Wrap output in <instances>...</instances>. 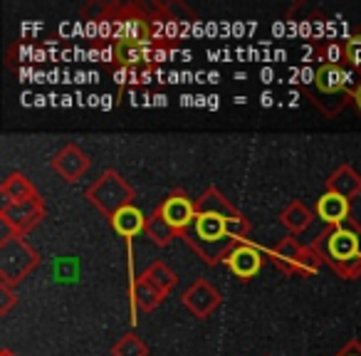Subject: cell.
Wrapping results in <instances>:
<instances>
[{"label":"cell","instance_id":"cell-1","mask_svg":"<svg viewBox=\"0 0 361 356\" xmlns=\"http://www.w3.org/2000/svg\"><path fill=\"white\" fill-rule=\"evenodd\" d=\"M312 247L319 252L322 260H326L334 270H339L344 262L361 257V226L341 223V226L326 228Z\"/></svg>","mask_w":361,"mask_h":356},{"label":"cell","instance_id":"cell-2","mask_svg":"<svg viewBox=\"0 0 361 356\" xmlns=\"http://www.w3.org/2000/svg\"><path fill=\"white\" fill-rule=\"evenodd\" d=\"M87 198H90L102 213L114 218V213H119L121 208L131 206L134 191H131V186L116 173V171H106L99 181H94L90 188H87Z\"/></svg>","mask_w":361,"mask_h":356},{"label":"cell","instance_id":"cell-3","mask_svg":"<svg viewBox=\"0 0 361 356\" xmlns=\"http://www.w3.org/2000/svg\"><path fill=\"white\" fill-rule=\"evenodd\" d=\"M35 265V250L27 247L20 238H11V240L0 243V277H3V285H13V282L23 280Z\"/></svg>","mask_w":361,"mask_h":356},{"label":"cell","instance_id":"cell-4","mask_svg":"<svg viewBox=\"0 0 361 356\" xmlns=\"http://www.w3.org/2000/svg\"><path fill=\"white\" fill-rule=\"evenodd\" d=\"M42 218V201L40 198H30V201L20 203H3L0 208V223H3V238L0 240L6 243L11 238H16L13 233L27 231L30 226H35Z\"/></svg>","mask_w":361,"mask_h":356},{"label":"cell","instance_id":"cell-5","mask_svg":"<svg viewBox=\"0 0 361 356\" xmlns=\"http://www.w3.org/2000/svg\"><path fill=\"white\" fill-rule=\"evenodd\" d=\"M159 211L176 233L178 231L183 233L186 228H191L198 216L196 203H193L191 198H186V193H173V196H169L159 206Z\"/></svg>","mask_w":361,"mask_h":356},{"label":"cell","instance_id":"cell-6","mask_svg":"<svg viewBox=\"0 0 361 356\" xmlns=\"http://www.w3.org/2000/svg\"><path fill=\"white\" fill-rule=\"evenodd\" d=\"M183 305H186L196 317L206 319V317L211 314L218 305H221V292H218L208 280H198L186 290V295H183Z\"/></svg>","mask_w":361,"mask_h":356},{"label":"cell","instance_id":"cell-7","mask_svg":"<svg viewBox=\"0 0 361 356\" xmlns=\"http://www.w3.org/2000/svg\"><path fill=\"white\" fill-rule=\"evenodd\" d=\"M351 72L341 70L336 65H322L314 75V85H317V94H324V97H341L346 94V87L354 85L351 80Z\"/></svg>","mask_w":361,"mask_h":356},{"label":"cell","instance_id":"cell-8","mask_svg":"<svg viewBox=\"0 0 361 356\" xmlns=\"http://www.w3.org/2000/svg\"><path fill=\"white\" fill-rule=\"evenodd\" d=\"M52 168L65 178V181H77L87 168H90V156L75 144H67L60 154L52 159Z\"/></svg>","mask_w":361,"mask_h":356},{"label":"cell","instance_id":"cell-9","mask_svg":"<svg viewBox=\"0 0 361 356\" xmlns=\"http://www.w3.org/2000/svg\"><path fill=\"white\" fill-rule=\"evenodd\" d=\"M226 262L231 265L233 275H238L240 280H250L260 272L262 267V252L252 245H235L233 252L226 257Z\"/></svg>","mask_w":361,"mask_h":356},{"label":"cell","instance_id":"cell-10","mask_svg":"<svg viewBox=\"0 0 361 356\" xmlns=\"http://www.w3.org/2000/svg\"><path fill=\"white\" fill-rule=\"evenodd\" d=\"M317 216L329 223V226H341V223H346V216H349V198L326 191L317 201Z\"/></svg>","mask_w":361,"mask_h":356},{"label":"cell","instance_id":"cell-11","mask_svg":"<svg viewBox=\"0 0 361 356\" xmlns=\"http://www.w3.org/2000/svg\"><path fill=\"white\" fill-rule=\"evenodd\" d=\"M302 252H305V247H302L295 238H285V240H280L272 247V262H275V267H280L282 272H287V275H295V272H300Z\"/></svg>","mask_w":361,"mask_h":356},{"label":"cell","instance_id":"cell-12","mask_svg":"<svg viewBox=\"0 0 361 356\" xmlns=\"http://www.w3.org/2000/svg\"><path fill=\"white\" fill-rule=\"evenodd\" d=\"M326 191L339 193L344 198H354L361 193V173L354 171L351 166H339L326 181Z\"/></svg>","mask_w":361,"mask_h":356},{"label":"cell","instance_id":"cell-13","mask_svg":"<svg viewBox=\"0 0 361 356\" xmlns=\"http://www.w3.org/2000/svg\"><path fill=\"white\" fill-rule=\"evenodd\" d=\"M111 226H114V231L119 233V235L134 238V235H139L141 231H146V218L136 206H126V208H121L119 213H114Z\"/></svg>","mask_w":361,"mask_h":356},{"label":"cell","instance_id":"cell-14","mask_svg":"<svg viewBox=\"0 0 361 356\" xmlns=\"http://www.w3.org/2000/svg\"><path fill=\"white\" fill-rule=\"evenodd\" d=\"M0 193H3V203H20V201H30V198L37 196L32 183L27 181L23 173L8 176L6 181H3V186H0Z\"/></svg>","mask_w":361,"mask_h":356},{"label":"cell","instance_id":"cell-15","mask_svg":"<svg viewBox=\"0 0 361 356\" xmlns=\"http://www.w3.org/2000/svg\"><path fill=\"white\" fill-rule=\"evenodd\" d=\"M280 221H282V226H285L290 233H302V231H307V228H310L312 211L305 206V203L292 201L290 206H287L285 211L280 213Z\"/></svg>","mask_w":361,"mask_h":356},{"label":"cell","instance_id":"cell-16","mask_svg":"<svg viewBox=\"0 0 361 356\" xmlns=\"http://www.w3.org/2000/svg\"><path fill=\"white\" fill-rule=\"evenodd\" d=\"M161 300H164V292H161L154 282L146 280L144 275L134 282V302H136V307H139V309L151 312L154 307H159Z\"/></svg>","mask_w":361,"mask_h":356},{"label":"cell","instance_id":"cell-17","mask_svg":"<svg viewBox=\"0 0 361 356\" xmlns=\"http://www.w3.org/2000/svg\"><path fill=\"white\" fill-rule=\"evenodd\" d=\"M144 233L151 238V240L156 243V245H161V247L169 245V243L173 240V235H176V231L169 226V223H166V218L161 216L159 208H156L154 216H151L149 221H146V231Z\"/></svg>","mask_w":361,"mask_h":356},{"label":"cell","instance_id":"cell-18","mask_svg":"<svg viewBox=\"0 0 361 356\" xmlns=\"http://www.w3.org/2000/svg\"><path fill=\"white\" fill-rule=\"evenodd\" d=\"M141 275L146 277L149 282H154L156 287H159L161 292H169V290H173V285H176V275H173V270H169V265L166 262H151L149 267H146Z\"/></svg>","mask_w":361,"mask_h":356},{"label":"cell","instance_id":"cell-19","mask_svg":"<svg viewBox=\"0 0 361 356\" xmlns=\"http://www.w3.org/2000/svg\"><path fill=\"white\" fill-rule=\"evenodd\" d=\"M349 99H351V92H346V94H341V97H324V94L317 97V94H312V104H314L324 116H336L341 109H344V104Z\"/></svg>","mask_w":361,"mask_h":356},{"label":"cell","instance_id":"cell-20","mask_svg":"<svg viewBox=\"0 0 361 356\" xmlns=\"http://www.w3.org/2000/svg\"><path fill=\"white\" fill-rule=\"evenodd\" d=\"M114 356H146L149 351H146V344L139 339L136 334H126L119 339V344L114 346V351H111Z\"/></svg>","mask_w":361,"mask_h":356},{"label":"cell","instance_id":"cell-21","mask_svg":"<svg viewBox=\"0 0 361 356\" xmlns=\"http://www.w3.org/2000/svg\"><path fill=\"white\" fill-rule=\"evenodd\" d=\"M319 265H322L319 252H317L314 247H305V252H302V257H300V272H297V275H312Z\"/></svg>","mask_w":361,"mask_h":356},{"label":"cell","instance_id":"cell-22","mask_svg":"<svg viewBox=\"0 0 361 356\" xmlns=\"http://www.w3.org/2000/svg\"><path fill=\"white\" fill-rule=\"evenodd\" d=\"M344 50H346V60H349L354 67H361V35L351 37V40L344 45Z\"/></svg>","mask_w":361,"mask_h":356},{"label":"cell","instance_id":"cell-23","mask_svg":"<svg viewBox=\"0 0 361 356\" xmlns=\"http://www.w3.org/2000/svg\"><path fill=\"white\" fill-rule=\"evenodd\" d=\"M324 60H326V65H336V67H339V62L346 60L344 45H329L324 50Z\"/></svg>","mask_w":361,"mask_h":356},{"label":"cell","instance_id":"cell-24","mask_svg":"<svg viewBox=\"0 0 361 356\" xmlns=\"http://www.w3.org/2000/svg\"><path fill=\"white\" fill-rule=\"evenodd\" d=\"M0 297H3V302H0V314H6V312L11 309L13 302H16V297H13L11 285H0Z\"/></svg>","mask_w":361,"mask_h":356},{"label":"cell","instance_id":"cell-25","mask_svg":"<svg viewBox=\"0 0 361 356\" xmlns=\"http://www.w3.org/2000/svg\"><path fill=\"white\" fill-rule=\"evenodd\" d=\"M336 356H361V344L359 341H349V344H346Z\"/></svg>","mask_w":361,"mask_h":356},{"label":"cell","instance_id":"cell-26","mask_svg":"<svg viewBox=\"0 0 361 356\" xmlns=\"http://www.w3.org/2000/svg\"><path fill=\"white\" fill-rule=\"evenodd\" d=\"M351 102H354V106L361 111V80L356 82V87H354V92H351Z\"/></svg>","mask_w":361,"mask_h":356},{"label":"cell","instance_id":"cell-27","mask_svg":"<svg viewBox=\"0 0 361 356\" xmlns=\"http://www.w3.org/2000/svg\"><path fill=\"white\" fill-rule=\"evenodd\" d=\"M270 104H272V94L265 92V94H262V106H270Z\"/></svg>","mask_w":361,"mask_h":356},{"label":"cell","instance_id":"cell-28","mask_svg":"<svg viewBox=\"0 0 361 356\" xmlns=\"http://www.w3.org/2000/svg\"><path fill=\"white\" fill-rule=\"evenodd\" d=\"M0 356H13V354L8 349H3V351H0Z\"/></svg>","mask_w":361,"mask_h":356}]
</instances>
